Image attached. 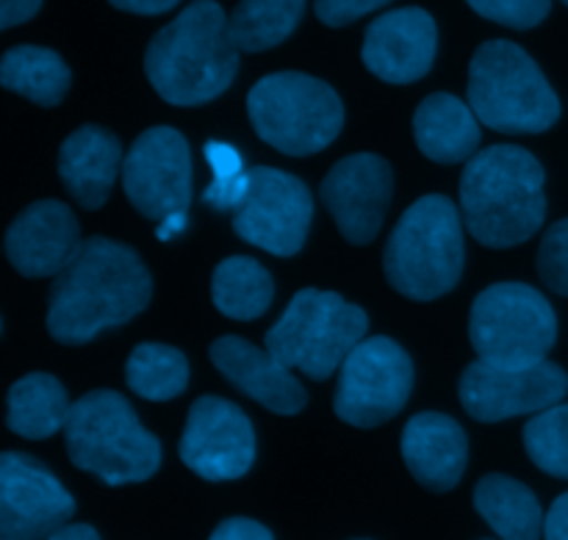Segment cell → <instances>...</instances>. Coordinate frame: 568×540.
Segmentation results:
<instances>
[{
	"mask_svg": "<svg viewBox=\"0 0 568 540\" xmlns=\"http://www.w3.org/2000/svg\"><path fill=\"white\" fill-rule=\"evenodd\" d=\"M438 28L425 9H394L377 17L364 33L366 70L386 83H414L436 61Z\"/></svg>",
	"mask_w": 568,
	"mask_h": 540,
	"instance_id": "obj_17",
	"label": "cell"
},
{
	"mask_svg": "<svg viewBox=\"0 0 568 540\" xmlns=\"http://www.w3.org/2000/svg\"><path fill=\"white\" fill-rule=\"evenodd\" d=\"M42 0H0V28H14L28 22L39 11Z\"/></svg>",
	"mask_w": 568,
	"mask_h": 540,
	"instance_id": "obj_35",
	"label": "cell"
},
{
	"mask_svg": "<svg viewBox=\"0 0 568 540\" xmlns=\"http://www.w3.org/2000/svg\"><path fill=\"white\" fill-rule=\"evenodd\" d=\"M314 220V200L300 177L275 166L250 170L247 197L233 211V231L253 247L277 258L303 249Z\"/></svg>",
	"mask_w": 568,
	"mask_h": 540,
	"instance_id": "obj_11",
	"label": "cell"
},
{
	"mask_svg": "<svg viewBox=\"0 0 568 540\" xmlns=\"http://www.w3.org/2000/svg\"><path fill=\"white\" fill-rule=\"evenodd\" d=\"M566 394L568 375L552 360H541L525 369H505V366L475 360L460 377V405L471 419L483 425L544 414L560 405Z\"/></svg>",
	"mask_w": 568,
	"mask_h": 540,
	"instance_id": "obj_13",
	"label": "cell"
},
{
	"mask_svg": "<svg viewBox=\"0 0 568 540\" xmlns=\"http://www.w3.org/2000/svg\"><path fill=\"white\" fill-rule=\"evenodd\" d=\"M75 499L33 458L0 455V536L3 540H48L70 524Z\"/></svg>",
	"mask_w": 568,
	"mask_h": 540,
	"instance_id": "obj_15",
	"label": "cell"
},
{
	"mask_svg": "<svg viewBox=\"0 0 568 540\" xmlns=\"http://www.w3.org/2000/svg\"><path fill=\"white\" fill-rule=\"evenodd\" d=\"M541 161L516 144H494L466 161L460 216L471 236L494 249L516 247L547 220Z\"/></svg>",
	"mask_w": 568,
	"mask_h": 540,
	"instance_id": "obj_2",
	"label": "cell"
},
{
	"mask_svg": "<svg viewBox=\"0 0 568 540\" xmlns=\"http://www.w3.org/2000/svg\"><path fill=\"white\" fill-rule=\"evenodd\" d=\"M109 3L120 11H131V14L153 17V14H164V11L175 9L181 0H109Z\"/></svg>",
	"mask_w": 568,
	"mask_h": 540,
	"instance_id": "obj_37",
	"label": "cell"
},
{
	"mask_svg": "<svg viewBox=\"0 0 568 540\" xmlns=\"http://www.w3.org/2000/svg\"><path fill=\"white\" fill-rule=\"evenodd\" d=\"M464 264V216L444 194L416 200L397 222L383 253L386 281L416 303H430L453 292Z\"/></svg>",
	"mask_w": 568,
	"mask_h": 540,
	"instance_id": "obj_4",
	"label": "cell"
},
{
	"mask_svg": "<svg viewBox=\"0 0 568 540\" xmlns=\"http://www.w3.org/2000/svg\"><path fill=\"white\" fill-rule=\"evenodd\" d=\"M255 133L286 155L322 153L342 133L344 105L331 83L305 72H272L247 94Z\"/></svg>",
	"mask_w": 568,
	"mask_h": 540,
	"instance_id": "obj_8",
	"label": "cell"
},
{
	"mask_svg": "<svg viewBox=\"0 0 568 540\" xmlns=\"http://www.w3.org/2000/svg\"><path fill=\"white\" fill-rule=\"evenodd\" d=\"M205 161L214 170V181H231V177H242L247 172L242 153L227 142H205Z\"/></svg>",
	"mask_w": 568,
	"mask_h": 540,
	"instance_id": "obj_33",
	"label": "cell"
},
{
	"mask_svg": "<svg viewBox=\"0 0 568 540\" xmlns=\"http://www.w3.org/2000/svg\"><path fill=\"white\" fill-rule=\"evenodd\" d=\"M369 330L364 308L342 294L303 288L266 333V349L288 369L311 380H327Z\"/></svg>",
	"mask_w": 568,
	"mask_h": 540,
	"instance_id": "obj_7",
	"label": "cell"
},
{
	"mask_svg": "<svg viewBox=\"0 0 568 540\" xmlns=\"http://www.w3.org/2000/svg\"><path fill=\"white\" fill-rule=\"evenodd\" d=\"M394 194V172L383 155L355 153L336 161L320 186V200L338 233L355 247L375 242Z\"/></svg>",
	"mask_w": 568,
	"mask_h": 540,
	"instance_id": "obj_16",
	"label": "cell"
},
{
	"mask_svg": "<svg viewBox=\"0 0 568 540\" xmlns=\"http://www.w3.org/2000/svg\"><path fill=\"white\" fill-rule=\"evenodd\" d=\"M403 460L419 486L447 493L469 463V438L453 416L416 414L403 430Z\"/></svg>",
	"mask_w": 568,
	"mask_h": 540,
	"instance_id": "obj_20",
	"label": "cell"
},
{
	"mask_svg": "<svg viewBox=\"0 0 568 540\" xmlns=\"http://www.w3.org/2000/svg\"><path fill=\"white\" fill-rule=\"evenodd\" d=\"M125 383L136 397L170 403L189 386V360L166 344H139L125 364Z\"/></svg>",
	"mask_w": 568,
	"mask_h": 540,
	"instance_id": "obj_28",
	"label": "cell"
},
{
	"mask_svg": "<svg viewBox=\"0 0 568 540\" xmlns=\"http://www.w3.org/2000/svg\"><path fill=\"white\" fill-rule=\"evenodd\" d=\"M469 105L497 133L530 136L560 120V100L530 53L508 39H491L469 64Z\"/></svg>",
	"mask_w": 568,
	"mask_h": 540,
	"instance_id": "obj_6",
	"label": "cell"
},
{
	"mask_svg": "<svg viewBox=\"0 0 568 540\" xmlns=\"http://www.w3.org/2000/svg\"><path fill=\"white\" fill-rule=\"evenodd\" d=\"M211 364L239 391L277 416L300 414L308 403L303 383L292 375L286 364H281L270 349H258L239 336L216 338L211 344Z\"/></svg>",
	"mask_w": 568,
	"mask_h": 540,
	"instance_id": "obj_19",
	"label": "cell"
},
{
	"mask_svg": "<svg viewBox=\"0 0 568 540\" xmlns=\"http://www.w3.org/2000/svg\"><path fill=\"white\" fill-rule=\"evenodd\" d=\"M120 139L100 125H83L61 142L59 177L81 208L98 211L109 200L111 186L122 177Z\"/></svg>",
	"mask_w": 568,
	"mask_h": 540,
	"instance_id": "obj_21",
	"label": "cell"
},
{
	"mask_svg": "<svg viewBox=\"0 0 568 540\" xmlns=\"http://www.w3.org/2000/svg\"><path fill=\"white\" fill-rule=\"evenodd\" d=\"M81 244L75 214L59 200L31 203L6 233V255L22 277L61 275Z\"/></svg>",
	"mask_w": 568,
	"mask_h": 540,
	"instance_id": "obj_18",
	"label": "cell"
},
{
	"mask_svg": "<svg viewBox=\"0 0 568 540\" xmlns=\"http://www.w3.org/2000/svg\"><path fill=\"white\" fill-rule=\"evenodd\" d=\"M227 14L214 0H194L148 44L144 72L161 100L203 105L227 92L239 72Z\"/></svg>",
	"mask_w": 568,
	"mask_h": 540,
	"instance_id": "obj_3",
	"label": "cell"
},
{
	"mask_svg": "<svg viewBox=\"0 0 568 540\" xmlns=\"http://www.w3.org/2000/svg\"><path fill=\"white\" fill-rule=\"evenodd\" d=\"M416 147L436 164H460L477 155L480 120L469 103L449 92H436L414 114Z\"/></svg>",
	"mask_w": 568,
	"mask_h": 540,
	"instance_id": "obj_22",
	"label": "cell"
},
{
	"mask_svg": "<svg viewBox=\"0 0 568 540\" xmlns=\"http://www.w3.org/2000/svg\"><path fill=\"white\" fill-rule=\"evenodd\" d=\"M392 0H314V14L320 17V22L331 28H344L349 22L361 20L369 11L383 9Z\"/></svg>",
	"mask_w": 568,
	"mask_h": 540,
	"instance_id": "obj_32",
	"label": "cell"
},
{
	"mask_svg": "<svg viewBox=\"0 0 568 540\" xmlns=\"http://www.w3.org/2000/svg\"><path fill=\"white\" fill-rule=\"evenodd\" d=\"M125 197L142 216L159 225L192 203V153L181 131L170 125L148 128L122 164Z\"/></svg>",
	"mask_w": 568,
	"mask_h": 540,
	"instance_id": "obj_12",
	"label": "cell"
},
{
	"mask_svg": "<svg viewBox=\"0 0 568 540\" xmlns=\"http://www.w3.org/2000/svg\"><path fill=\"white\" fill-rule=\"evenodd\" d=\"M70 410L72 403L67 399V388L53 375L33 371V375H26L9 388L6 425L17 436L42 441V438L64 430Z\"/></svg>",
	"mask_w": 568,
	"mask_h": 540,
	"instance_id": "obj_24",
	"label": "cell"
},
{
	"mask_svg": "<svg viewBox=\"0 0 568 540\" xmlns=\"http://www.w3.org/2000/svg\"><path fill=\"white\" fill-rule=\"evenodd\" d=\"M525 449L544 475L568 480V403L555 405L527 421Z\"/></svg>",
	"mask_w": 568,
	"mask_h": 540,
	"instance_id": "obj_29",
	"label": "cell"
},
{
	"mask_svg": "<svg viewBox=\"0 0 568 540\" xmlns=\"http://www.w3.org/2000/svg\"><path fill=\"white\" fill-rule=\"evenodd\" d=\"M150 297L153 277L142 258L125 244L92 236L50 286L48 333L59 344L81 347L142 314Z\"/></svg>",
	"mask_w": 568,
	"mask_h": 540,
	"instance_id": "obj_1",
	"label": "cell"
},
{
	"mask_svg": "<svg viewBox=\"0 0 568 540\" xmlns=\"http://www.w3.org/2000/svg\"><path fill=\"white\" fill-rule=\"evenodd\" d=\"M181 460L209 482L247 475L255 460V430L244 410L222 397H200L183 427Z\"/></svg>",
	"mask_w": 568,
	"mask_h": 540,
	"instance_id": "obj_14",
	"label": "cell"
},
{
	"mask_svg": "<svg viewBox=\"0 0 568 540\" xmlns=\"http://www.w3.org/2000/svg\"><path fill=\"white\" fill-rule=\"evenodd\" d=\"M183 227H186V211H181V214H170L166 220H161L159 225H155V236H159L161 242H170V238L178 236Z\"/></svg>",
	"mask_w": 568,
	"mask_h": 540,
	"instance_id": "obj_38",
	"label": "cell"
},
{
	"mask_svg": "<svg viewBox=\"0 0 568 540\" xmlns=\"http://www.w3.org/2000/svg\"><path fill=\"white\" fill-rule=\"evenodd\" d=\"M469 342L477 360L525 369L547 360L558 342V316L538 288L497 283L477 294L469 316Z\"/></svg>",
	"mask_w": 568,
	"mask_h": 540,
	"instance_id": "obj_9",
	"label": "cell"
},
{
	"mask_svg": "<svg viewBox=\"0 0 568 540\" xmlns=\"http://www.w3.org/2000/svg\"><path fill=\"white\" fill-rule=\"evenodd\" d=\"M305 14V0H239L227 31L242 53H261L286 42Z\"/></svg>",
	"mask_w": 568,
	"mask_h": 540,
	"instance_id": "obj_27",
	"label": "cell"
},
{
	"mask_svg": "<svg viewBox=\"0 0 568 540\" xmlns=\"http://www.w3.org/2000/svg\"><path fill=\"white\" fill-rule=\"evenodd\" d=\"M544 540H568V493L558 497L547 513Z\"/></svg>",
	"mask_w": 568,
	"mask_h": 540,
	"instance_id": "obj_36",
	"label": "cell"
},
{
	"mask_svg": "<svg viewBox=\"0 0 568 540\" xmlns=\"http://www.w3.org/2000/svg\"><path fill=\"white\" fill-rule=\"evenodd\" d=\"M466 3L486 20L516 31L541 26L552 9V0H466Z\"/></svg>",
	"mask_w": 568,
	"mask_h": 540,
	"instance_id": "obj_30",
	"label": "cell"
},
{
	"mask_svg": "<svg viewBox=\"0 0 568 540\" xmlns=\"http://www.w3.org/2000/svg\"><path fill=\"white\" fill-rule=\"evenodd\" d=\"M211 297H214L216 310L222 316L250 322L270 310L272 297H275V283H272L270 272L255 258L233 255V258H225L214 269Z\"/></svg>",
	"mask_w": 568,
	"mask_h": 540,
	"instance_id": "obj_26",
	"label": "cell"
},
{
	"mask_svg": "<svg viewBox=\"0 0 568 540\" xmlns=\"http://www.w3.org/2000/svg\"><path fill=\"white\" fill-rule=\"evenodd\" d=\"M209 540H275L264 524L253 519H227L222 521Z\"/></svg>",
	"mask_w": 568,
	"mask_h": 540,
	"instance_id": "obj_34",
	"label": "cell"
},
{
	"mask_svg": "<svg viewBox=\"0 0 568 540\" xmlns=\"http://www.w3.org/2000/svg\"><path fill=\"white\" fill-rule=\"evenodd\" d=\"M414 391L410 355L388 336L364 338L338 369L333 410L344 425L377 427L392 421Z\"/></svg>",
	"mask_w": 568,
	"mask_h": 540,
	"instance_id": "obj_10",
	"label": "cell"
},
{
	"mask_svg": "<svg viewBox=\"0 0 568 540\" xmlns=\"http://www.w3.org/2000/svg\"><path fill=\"white\" fill-rule=\"evenodd\" d=\"M48 540H100V536L98 530H92L89 524H67Z\"/></svg>",
	"mask_w": 568,
	"mask_h": 540,
	"instance_id": "obj_39",
	"label": "cell"
},
{
	"mask_svg": "<svg viewBox=\"0 0 568 540\" xmlns=\"http://www.w3.org/2000/svg\"><path fill=\"white\" fill-rule=\"evenodd\" d=\"M538 275L560 297H568V216L558 220L538 247Z\"/></svg>",
	"mask_w": 568,
	"mask_h": 540,
	"instance_id": "obj_31",
	"label": "cell"
},
{
	"mask_svg": "<svg viewBox=\"0 0 568 540\" xmlns=\"http://www.w3.org/2000/svg\"><path fill=\"white\" fill-rule=\"evenodd\" d=\"M564 3H566V6H568V0H564Z\"/></svg>",
	"mask_w": 568,
	"mask_h": 540,
	"instance_id": "obj_40",
	"label": "cell"
},
{
	"mask_svg": "<svg viewBox=\"0 0 568 540\" xmlns=\"http://www.w3.org/2000/svg\"><path fill=\"white\" fill-rule=\"evenodd\" d=\"M70 67L55 50L37 44H17L0 61V83L31 103L53 109L70 92Z\"/></svg>",
	"mask_w": 568,
	"mask_h": 540,
	"instance_id": "obj_25",
	"label": "cell"
},
{
	"mask_svg": "<svg viewBox=\"0 0 568 540\" xmlns=\"http://www.w3.org/2000/svg\"><path fill=\"white\" fill-rule=\"evenodd\" d=\"M72 466L100 477L105 486L144 482L159 471L161 444L116 391H89L72 403L64 427Z\"/></svg>",
	"mask_w": 568,
	"mask_h": 540,
	"instance_id": "obj_5",
	"label": "cell"
},
{
	"mask_svg": "<svg viewBox=\"0 0 568 540\" xmlns=\"http://www.w3.org/2000/svg\"><path fill=\"white\" fill-rule=\"evenodd\" d=\"M475 508L503 540H541L544 516L536 493L519 480L505 475H488L475 488Z\"/></svg>",
	"mask_w": 568,
	"mask_h": 540,
	"instance_id": "obj_23",
	"label": "cell"
}]
</instances>
